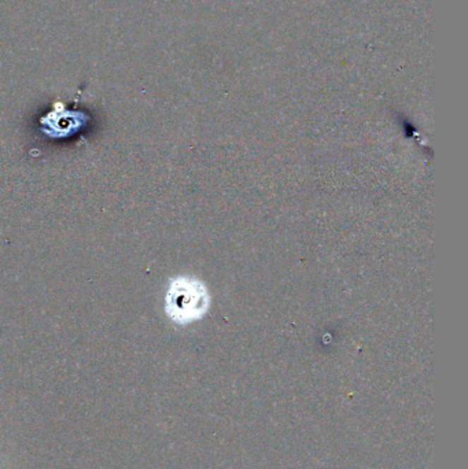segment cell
<instances>
[{
	"mask_svg": "<svg viewBox=\"0 0 468 469\" xmlns=\"http://www.w3.org/2000/svg\"><path fill=\"white\" fill-rule=\"evenodd\" d=\"M209 307L210 294L202 280L179 276L169 281L165 296V313L174 324L188 325L202 320Z\"/></svg>",
	"mask_w": 468,
	"mask_h": 469,
	"instance_id": "obj_1",
	"label": "cell"
}]
</instances>
